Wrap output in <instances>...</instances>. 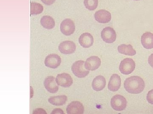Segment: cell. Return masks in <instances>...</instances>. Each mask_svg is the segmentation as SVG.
I'll use <instances>...</instances> for the list:
<instances>
[{"label":"cell","mask_w":153,"mask_h":114,"mask_svg":"<svg viewBox=\"0 0 153 114\" xmlns=\"http://www.w3.org/2000/svg\"><path fill=\"white\" fill-rule=\"evenodd\" d=\"M41 26L47 29H51L55 27V21L52 17L45 15L42 17L40 20Z\"/></svg>","instance_id":"19"},{"label":"cell","mask_w":153,"mask_h":114,"mask_svg":"<svg viewBox=\"0 0 153 114\" xmlns=\"http://www.w3.org/2000/svg\"><path fill=\"white\" fill-rule=\"evenodd\" d=\"M118 51L121 54L129 56H134L136 54V51L134 50L131 45L123 44L118 47Z\"/></svg>","instance_id":"18"},{"label":"cell","mask_w":153,"mask_h":114,"mask_svg":"<svg viewBox=\"0 0 153 114\" xmlns=\"http://www.w3.org/2000/svg\"><path fill=\"white\" fill-rule=\"evenodd\" d=\"M84 4L88 10L94 11L97 7L98 0H84Z\"/></svg>","instance_id":"22"},{"label":"cell","mask_w":153,"mask_h":114,"mask_svg":"<svg viewBox=\"0 0 153 114\" xmlns=\"http://www.w3.org/2000/svg\"><path fill=\"white\" fill-rule=\"evenodd\" d=\"M84 61H76L72 65L71 71L74 75L80 78L85 77L89 73V71L86 70L84 66Z\"/></svg>","instance_id":"2"},{"label":"cell","mask_w":153,"mask_h":114,"mask_svg":"<svg viewBox=\"0 0 153 114\" xmlns=\"http://www.w3.org/2000/svg\"><path fill=\"white\" fill-rule=\"evenodd\" d=\"M127 104V102L126 98L120 95L114 96L111 101V104L112 108L117 111H121L125 110Z\"/></svg>","instance_id":"3"},{"label":"cell","mask_w":153,"mask_h":114,"mask_svg":"<svg viewBox=\"0 0 153 114\" xmlns=\"http://www.w3.org/2000/svg\"><path fill=\"white\" fill-rule=\"evenodd\" d=\"M141 43L145 48L151 49L153 48V34L152 33L147 32L143 34L142 36Z\"/></svg>","instance_id":"17"},{"label":"cell","mask_w":153,"mask_h":114,"mask_svg":"<svg viewBox=\"0 0 153 114\" xmlns=\"http://www.w3.org/2000/svg\"><path fill=\"white\" fill-rule=\"evenodd\" d=\"M33 114H47L46 111L42 108H37L34 111Z\"/></svg>","instance_id":"25"},{"label":"cell","mask_w":153,"mask_h":114,"mask_svg":"<svg viewBox=\"0 0 153 114\" xmlns=\"http://www.w3.org/2000/svg\"><path fill=\"white\" fill-rule=\"evenodd\" d=\"M76 46L74 42L71 41H65L61 42L58 49L63 54H71L76 50Z\"/></svg>","instance_id":"7"},{"label":"cell","mask_w":153,"mask_h":114,"mask_svg":"<svg viewBox=\"0 0 153 114\" xmlns=\"http://www.w3.org/2000/svg\"><path fill=\"white\" fill-rule=\"evenodd\" d=\"M79 42L81 46L84 48H89L94 43L93 36L88 33L82 34L79 38Z\"/></svg>","instance_id":"14"},{"label":"cell","mask_w":153,"mask_h":114,"mask_svg":"<svg viewBox=\"0 0 153 114\" xmlns=\"http://www.w3.org/2000/svg\"><path fill=\"white\" fill-rule=\"evenodd\" d=\"M61 63V59L58 55L52 54L46 57L44 64L45 66L52 69H56L60 66Z\"/></svg>","instance_id":"8"},{"label":"cell","mask_w":153,"mask_h":114,"mask_svg":"<svg viewBox=\"0 0 153 114\" xmlns=\"http://www.w3.org/2000/svg\"><path fill=\"white\" fill-rule=\"evenodd\" d=\"M44 10V7L40 3L32 2L30 4V13L32 15L41 14Z\"/></svg>","instance_id":"21"},{"label":"cell","mask_w":153,"mask_h":114,"mask_svg":"<svg viewBox=\"0 0 153 114\" xmlns=\"http://www.w3.org/2000/svg\"><path fill=\"white\" fill-rule=\"evenodd\" d=\"M101 37L104 42L107 43H112L116 41L117 34L112 28L107 27L102 31Z\"/></svg>","instance_id":"6"},{"label":"cell","mask_w":153,"mask_h":114,"mask_svg":"<svg viewBox=\"0 0 153 114\" xmlns=\"http://www.w3.org/2000/svg\"><path fill=\"white\" fill-rule=\"evenodd\" d=\"M96 20L101 23H106L111 20V14L108 11L105 10H100L97 11L94 14Z\"/></svg>","instance_id":"13"},{"label":"cell","mask_w":153,"mask_h":114,"mask_svg":"<svg viewBox=\"0 0 153 114\" xmlns=\"http://www.w3.org/2000/svg\"><path fill=\"white\" fill-rule=\"evenodd\" d=\"M134 1H140V0H134Z\"/></svg>","instance_id":"28"},{"label":"cell","mask_w":153,"mask_h":114,"mask_svg":"<svg viewBox=\"0 0 153 114\" xmlns=\"http://www.w3.org/2000/svg\"><path fill=\"white\" fill-rule=\"evenodd\" d=\"M120 77L117 74H113L111 77L108 85V88L112 92L117 91L121 86Z\"/></svg>","instance_id":"15"},{"label":"cell","mask_w":153,"mask_h":114,"mask_svg":"<svg viewBox=\"0 0 153 114\" xmlns=\"http://www.w3.org/2000/svg\"><path fill=\"white\" fill-rule=\"evenodd\" d=\"M56 83L55 77L49 76L45 78L44 84L45 88L48 92L52 94H55L58 91L59 89Z\"/></svg>","instance_id":"12"},{"label":"cell","mask_w":153,"mask_h":114,"mask_svg":"<svg viewBox=\"0 0 153 114\" xmlns=\"http://www.w3.org/2000/svg\"><path fill=\"white\" fill-rule=\"evenodd\" d=\"M135 66V63L132 59L126 58L121 62L120 71L123 75H130L134 70Z\"/></svg>","instance_id":"4"},{"label":"cell","mask_w":153,"mask_h":114,"mask_svg":"<svg viewBox=\"0 0 153 114\" xmlns=\"http://www.w3.org/2000/svg\"><path fill=\"white\" fill-rule=\"evenodd\" d=\"M56 82L58 86L68 88L73 84V79L69 74L62 73L58 74L56 78Z\"/></svg>","instance_id":"9"},{"label":"cell","mask_w":153,"mask_h":114,"mask_svg":"<svg viewBox=\"0 0 153 114\" xmlns=\"http://www.w3.org/2000/svg\"><path fill=\"white\" fill-rule=\"evenodd\" d=\"M67 101V97L65 95L55 96L49 98L48 102L55 106H62L66 103Z\"/></svg>","instance_id":"20"},{"label":"cell","mask_w":153,"mask_h":114,"mask_svg":"<svg viewBox=\"0 0 153 114\" xmlns=\"http://www.w3.org/2000/svg\"><path fill=\"white\" fill-rule=\"evenodd\" d=\"M124 86L126 91L130 94H139L144 89L145 82L139 76H132L126 79L124 83Z\"/></svg>","instance_id":"1"},{"label":"cell","mask_w":153,"mask_h":114,"mask_svg":"<svg viewBox=\"0 0 153 114\" xmlns=\"http://www.w3.org/2000/svg\"><path fill=\"white\" fill-rule=\"evenodd\" d=\"M147 100L149 103L153 104V89L148 92L147 95Z\"/></svg>","instance_id":"23"},{"label":"cell","mask_w":153,"mask_h":114,"mask_svg":"<svg viewBox=\"0 0 153 114\" xmlns=\"http://www.w3.org/2000/svg\"><path fill=\"white\" fill-rule=\"evenodd\" d=\"M60 29L63 34L67 36L71 35L75 31V24L71 19H65L61 22Z\"/></svg>","instance_id":"5"},{"label":"cell","mask_w":153,"mask_h":114,"mask_svg":"<svg viewBox=\"0 0 153 114\" xmlns=\"http://www.w3.org/2000/svg\"><path fill=\"white\" fill-rule=\"evenodd\" d=\"M84 111L83 105L78 101L71 102L66 108V112L68 114H83Z\"/></svg>","instance_id":"11"},{"label":"cell","mask_w":153,"mask_h":114,"mask_svg":"<svg viewBox=\"0 0 153 114\" xmlns=\"http://www.w3.org/2000/svg\"><path fill=\"white\" fill-rule=\"evenodd\" d=\"M149 64L153 68V53L151 54L150 56L149 57V60H148Z\"/></svg>","instance_id":"27"},{"label":"cell","mask_w":153,"mask_h":114,"mask_svg":"<svg viewBox=\"0 0 153 114\" xmlns=\"http://www.w3.org/2000/svg\"><path fill=\"white\" fill-rule=\"evenodd\" d=\"M41 1L42 2L47 5H51L55 2L56 0H41Z\"/></svg>","instance_id":"24"},{"label":"cell","mask_w":153,"mask_h":114,"mask_svg":"<svg viewBox=\"0 0 153 114\" xmlns=\"http://www.w3.org/2000/svg\"><path fill=\"white\" fill-rule=\"evenodd\" d=\"M106 85V80L103 76L99 75L94 79L92 83L93 89L96 91H100L104 88Z\"/></svg>","instance_id":"16"},{"label":"cell","mask_w":153,"mask_h":114,"mask_svg":"<svg viewBox=\"0 0 153 114\" xmlns=\"http://www.w3.org/2000/svg\"><path fill=\"white\" fill-rule=\"evenodd\" d=\"M101 65V60L98 57L92 56L87 59L85 62V67L88 71H95Z\"/></svg>","instance_id":"10"},{"label":"cell","mask_w":153,"mask_h":114,"mask_svg":"<svg viewBox=\"0 0 153 114\" xmlns=\"http://www.w3.org/2000/svg\"><path fill=\"white\" fill-rule=\"evenodd\" d=\"M52 114H64V112H63V110H61V109L60 108H56L54 109L53 111H52L51 113Z\"/></svg>","instance_id":"26"}]
</instances>
